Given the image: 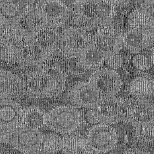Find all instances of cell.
<instances>
[{
	"mask_svg": "<svg viewBox=\"0 0 154 154\" xmlns=\"http://www.w3.org/2000/svg\"><path fill=\"white\" fill-rule=\"evenodd\" d=\"M66 78L67 73L61 66L47 62L23 75V89L30 97H54L64 90Z\"/></svg>",
	"mask_w": 154,
	"mask_h": 154,
	"instance_id": "6da1fadb",
	"label": "cell"
},
{
	"mask_svg": "<svg viewBox=\"0 0 154 154\" xmlns=\"http://www.w3.org/2000/svg\"><path fill=\"white\" fill-rule=\"evenodd\" d=\"M11 1H12V0H0V7L10 2Z\"/></svg>",
	"mask_w": 154,
	"mask_h": 154,
	"instance_id": "d590c367",
	"label": "cell"
},
{
	"mask_svg": "<svg viewBox=\"0 0 154 154\" xmlns=\"http://www.w3.org/2000/svg\"><path fill=\"white\" fill-rule=\"evenodd\" d=\"M19 78L10 71L0 69V99L14 95L19 88Z\"/></svg>",
	"mask_w": 154,
	"mask_h": 154,
	"instance_id": "44dd1931",
	"label": "cell"
},
{
	"mask_svg": "<svg viewBox=\"0 0 154 154\" xmlns=\"http://www.w3.org/2000/svg\"><path fill=\"white\" fill-rule=\"evenodd\" d=\"M116 8L123 7L128 5L131 0H108Z\"/></svg>",
	"mask_w": 154,
	"mask_h": 154,
	"instance_id": "1f68e13d",
	"label": "cell"
},
{
	"mask_svg": "<svg viewBox=\"0 0 154 154\" xmlns=\"http://www.w3.org/2000/svg\"><path fill=\"white\" fill-rule=\"evenodd\" d=\"M16 127L0 125V143H6L10 142Z\"/></svg>",
	"mask_w": 154,
	"mask_h": 154,
	"instance_id": "83f0119b",
	"label": "cell"
},
{
	"mask_svg": "<svg viewBox=\"0 0 154 154\" xmlns=\"http://www.w3.org/2000/svg\"><path fill=\"white\" fill-rule=\"evenodd\" d=\"M116 8L108 0H76L73 4V13L85 29L112 24Z\"/></svg>",
	"mask_w": 154,
	"mask_h": 154,
	"instance_id": "7a4b0ae2",
	"label": "cell"
},
{
	"mask_svg": "<svg viewBox=\"0 0 154 154\" xmlns=\"http://www.w3.org/2000/svg\"><path fill=\"white\" fill-rule=\"evenodd\" d=\"M105 62L110 69L116 70L121 67L123 63V59L118 53H113L109 55Z\"/></svg>",
	"mask_w": 154,
	"mask_h": 154,
	"instance_id": "f1b7e54d",
	"label": "cell"
},
{
	"mask_svg": "<svg viewBox=\"0 0 154 154\" xmlns=\"http://www.w3.org/2000/svg\"><path fill=\"white\" fill-rule=\"evenodd\" d=\"M92 37V42L101 49L112 52L113 46L117 37L116 30L111 25L100 26L97 27V30Z\"/></svg>",
	"mask_w": 154,
	"mask_h": 154,
	"instance_id": "d6986e66",
	"label": "cell"
},
{
	"mask_svg": "<svg viewBox=\"0 0 154 154\" xmlns=\"http://www.w3.org/2000/svg\"><path fill=\"white\" fill-rule=\"evenodd\" d=\"M48 27L58 29L70 17V10L61 0H38L34 7Z\"/></svg>",
	"mask_w": 154,
	"mask_h": 154,
	"instance_id": "8992f818",
	"label": "cell"
},
{
	"mask_svg": "<svg viewBox=\"0 0 154 154\" xmlns=\"http://www.w3.org/2000/svg\"><path fill=\"white\" fill-rule=\"evenodd\" d=\"M63 137L55 133L43 134L38 151L43 154H54L62 150Z\"/></svg>",
	"mask_w": 154,
	"mask_h": 154,
	"instance_id": "603a6c76",
	"label": "cell"
},
{
	"mask_svg": "<svg viewBox=\"0 0 154 154\" xmlns=\"http://www.w3.org/2000/svg\"><path fill=\"white\" fill-rule=\"evenodd\" d=\"M85 137L89 146L99 154L116 148L119 136L117 131L110 125L99 123L88 130Z\"/></svg>",
	"mask_w": 154,
	"mask_h": 154,
	"instance_id": "52a82bcc",
	"label": "cell"
},
{
	"mask_svg": "<svg viewBox=\"0 0 154 154\" xmlns=\"http://www.w3.org/2000/svg\"><path fill=\"white\" fill-rule=\"evenodd\" d=\"M151 44L149 29L130 28L120 33L116 38L113 53H119L122 48L132 54H138Z\"/></svg>",
	"mask_w": 154,
	"mask_h": 154,
	"instance_id": "9c48e42d",
	"label": "cell"
},
{
	"mask_svg": "<svg viewBox=\"0 0 154 154\" xmlns=\"http://www.w3.org/2000/svg\"><path fill=\"white\" fill-rule=\"evenodd\" d=\"M103 97L88 81H80L68 90L69 102L78 108L94 109Z\"/></svg>",
	"mask_w": 154,
	"mask_h": 154,
	"instance_id": "30bf717a",
	"label": "cell"
},
{
	"mask_svg": "<svg viewBox=\"0 0 154 154\" xmlns=\"http://www.w3.org/2000/svg\"><path fill=\"white\" fill-rule=\"evenodd\" d=\"M124 119L134 126L154 120V103L146 98L132 97L125 100Z\"/></svg>",
	"mask_w": 154,
	"mask_h": 154,
	"instance_id": "8fae6325",
	"label": "cell"
},
{
	"mask_svg": "<svg viewBox=\"0 0 154 154\" xmlns=\"http://www.w3.org/2000/svg\"><path fill=\"white\" fill-rule=\"evenodd\" d=\"M153 88H154V79H153Z\"/></svg>",
	"mask_w": 154,
	"mask_h": 154,
	"instance_id": "74e56055",
	"label": "cell"
},
{
	"mask_svg": "<svg viewBox=\"0 0 154 154\" xmlns=\"http://www.w3.org/2000/svg\"><path fill=\"white\" fill-rule=\"evenodd\" d=\"M128 92L133 97L146 98L154 94L153 79L146 77H137L128 84Z\"/></svg>",
	"mask_w": 154,
	"mask_h": 154,
	"instance_id": "ffe728a7",
	"label": "cell"
},
{
	"mask_svg": "<svg viewBox=\"0 0 154 154\" xmlns=\"http://www.w3.org/2000/svg\"><path fill=\"white\" fill-rule=\"evenodd\" d=\"M134 128V138L138 144L147 148L154 147V120Z\"/></svg>",
	"mask_w": 154,
	"mask_h": 154,
	"instance_id": "7402d4cb",
	"label": "cell"
},
{
	"mask_svg": "<svg viewBox=\"0 0 154 154\" xmlns=\"http://www.w3.org/2000/svg\"><path fill=\"white\" fill-rule=\"evenodd\" d=\"M109 154H118V153H109Z\"/></svg>",
	"mask_w": 154,
	"mask_h": 154,
	"instance_id": "f35d334b",
	"label": "cell"
},
{
	"mask_svg": "<svg viewBox=\"0 0 154 154\" xmlns=\"http://www.w3.org/2000/svg\"><path fill=\"white\" fill-rule=\"evenodd\" d=\"M35 42V34L24 28L20 22L0 21V46L16 47L22 51Z\"/></svg>",
	"mask_w": 154,
	"mask_h": 154,
	"instance_id": "5b68a950",
	"label": "cell"
},
{
	"mask_svg": "<svg viewBox=\"0 0 154 154\" xmlns=\"http://www.w3.org/2000/svg\"><path fill=\"white\" fill-rule=\"evenodd\" d=\"M82 123V116L72 105H58L46 114V126L63 135L75 132Z\"/></svg>",
	"mask_w": 154,
	"mask_h": 154,
	"instance_id": "3957f363",
	"label": "cell"
},
{
	"mask_svg": "<svg viewBox=\"0 0 154 154\" xmlns=\"http://www.w3.org/2000/svg\"><path fill=\"white\" fill-rule=\"evenodd\" d=\"M22 112L17 102L10 99L0 100V125L16 127L21 122Z\"/></svg>",
	"mask_w": 154,
	"mask_h": 154,
	"instance_id": "e0dca14e",
	"label": "cell"
},
{
	"mask_svg": "<svg viewBox=\"0 0 154 154\" xmlns=\"http://www.w3.org/2000/svg\"><path fill=\"white\" fill-rule=\"evenodd\" d=\"M141 8L148 17L152 26H154V0L144 1Z\"/></svg>",
	"mask_w": 154,
	"mask_h": 154,
	"instance_id": "f546056e",
	"label": "cell"
},
{
	"mask_svg": "<svg viewBox=\"0 0 154 154\" xmlns=\"http://www.w3.org/2000/svg\"><path fill=\"white\" fill-rule=\"evenodd\" d=\"M88 82L102 97L116 96L123 85L119 73L110 68H99L94 70L90 75Z\"/></svg>",
	"mask_w": 154,
	"mask_h": 154,
	"instance_id": "ba28073f",
	"label": "cell"
},
{
	"mask_svg": "<svg viewBox=\"0 0 154 154\" xmlns=\"http://www.w3.org/2000/svg\"><path fill=\"white\" fill-rule=\"evenodd\" d=\"M133 66L138 70L146 71L151 67L150 59L144 54H138L135 55L132 60Z\"/></svg>",
	"mask_w": 154,
	"mask_h": 154,
	"instance_id": "4316f807",
	"label": "cell"
},
{
	"mask_svg": "<svg viewBox=\"0 0 154 154\" xmlns=\"http://www.w3.org/2000/svg\"><path fill=\"white\" fill-rule=\"evenodd\" d=\"M22 50L10 46H0V63L8 66L21 64Z\"/></svg>",
	"mask_w": 154,
	"mask_h": 154,
	"instance_id": "cb8c5ba5",
	"label": "cell"
},
{
	"mask_svg": "<svg viewBox=\"0 0 154 154\" xmlns=\"http://www.w3.org/2000/svg\"><path fill=\"white\" fill-rule=\"evenodd\" d=\"M149 32L151 40L154 41V26L149 28Z\"/></svg>",
	"mask_w": 154,
	"mask_h": 154,
	"instance_id": "836d02e7",
	"label": "cell"
},
{
	"mask_svg": "<svg viewBox=\"0 0 154 154\" xmlns=\"http://www.w3.org/2000/svg\"><path fill=\"white\" fill-rule=\"evenodd\" d=\"M143 1H146V0H143Z\"/></svg>",
	"mask_w": 154,
	"mask_h": 154,
	"instance_id": "60d3db41",
	"label": "cell"
},
{
	"mask_svg": "<svg viewBox=\"0 0 154 154\" xmlns=\"http://www.w3.org/2000/svg\"><path fill=\"white\" fill-rule=\"evenodd\" d=\"M42 135L40 130L20 124L15 128L10 142L16 149L23 153L34 152L38 150Z\"/></svg>",
	"mask_w": 154,
	"mask_h": 154,
	"instance_id": "7c38bea8",
	"label": "cell"
},
{
	"mask_svg": "<svg viewBox=\"0 0 154 154\" xmlns=\"http://www.w3.org/2000/svg\"><path fill=\"white\" fill-rule=\"evenodd\" d=\"M150 60L151 63L154 65V48L152 49L150 55Z\"/></svg>",
	"mask_w": 154,
	"mask_h": 154,
	"instance_id": "e575fe53",
	"label": "cell"
},
{
	"mask_svg": "<svg viewBox=\"0 0 154 154\" xmlns=\"http://www.w3.org/2000/svg\"><path fill=\"white\" fill-rule=\"evenodd\" d=\"M125 100L116 96L103 97L95 108L100 123L111 125L124 119Z\"/></svg>",
	"mask_w": 154,
	"mask_h": 154,
	"instance_id": "4fadbf2b",
	"label": "cell"
},
{
	"mask_svg": "<svg viewBox=\"0 0 154 154\" xmlns=\"http://www.w3.org/2000/svg\"><path fill=\"white\" fill-rule=\"evenodd\" d=\"M128 24L130 28L149 29L153 26L141 8H137L129 14Z\"/></svg>",
	"mask_w": 154,
	"mask_h": 154,
	"instance_id": "d4e9b609",
	"label": "cell"
},
{
	"mask_svg": "<svg viewBox=\"0 0 154 154\" xmlns=\"http://www.w3.org/2000/svg\"><path fill=\"white\" fill-rule=\"evenodd\" d=\"M46 114L40 107L29 106L23 109L20 123L26 127L40 130L46 125Z\"/></svg>",
	"mask_w": 154,
	"mask_h": 154,
	"instance_id": "ac0fdd59",
	"label": "cell"
},
{
	"mask_svg": "<svg viewBox=\"0 0 154 154\" xmlns=\"http://www.w3.org/2000/svg\"><path fill=\"white\" fill-rule=\"evenodd\" d=\"M35 0H12L0 7V21L20 22L34 9Z\"/></svg>",
	"mask_w": 154,
	"mask_h": 154,
	"instance_id": "9a60e30c",
	"label": "cell"
},
{
	"mask_svg": "<svg viewBox=\"0 0 154 154\" xmlns=\"http://www.w3.org/2000/svg\"><path fill=\"white\" fill-rule=\"evenodd\" d=\"M84 117L86 121L90 124H92L94 125L100 123L99 115L95 108L87 109V111L85 113Z\"/></svg>",
	"mask_w": 154,
	"mask_h": 154,
	"instance_id": "4dcf8cb0",
	"label": "cell"
},
{
	"mask_svg": "<svg viewBox=\"0 0 154 154\" xmlns=\"http://www.w3.org/2000/svg\"><path fill=\"white\" fill-rule=\"evenodd\" d=\"M23 154H43V153H40V152H37L34 151V152H24V153Z\"/></svg>",
	"mask_w": 154,
	"mask_h": 154,
	"instance_id": "8d00e7d4",
	"label": "cell"
},
{
	"mask_svg": "<svg viewBox=\"0 0 154 154\" xmlns=\"http://www.w3.org/2000/svg\"><path fill=\"white\" fill-rule=\"evenodd\" d=\"M123 154H151L150 153L137 148H131L127 149Z\"/></svg>",
	"mask_w": 154,
	"mask_h": 154,
	"instance_id": "d6a6232c",
	"label": "cell"
},
{
	"mask_svg": "<svg viewBox=\"0 0 154 154\" xmlns=\"http://www.w3.org/2000/svg\"><path fill=\"white\" fill-rule=\"evenodd\" d=\"M25 18L27 29L33 34H35L48 27L43 18L35 9L31 10Z\"/></svg>",
	"mask_w": 154,
	"mask_h": 154,
	"instance_id": "484cf974",
	"label": "cell"
},
{
	"mask_svg": "<svg viewBox=\"0 0 154 154\" xmlns=\"http://www.w3.org/2000/svg\"><path fill=\"white\" fill-rule=\"evenodd\" d=\"M112 54V52L105 51L91 42L79 52L76 58V63L84 70H95L99 69Z\"/></svg>",
	"mask_w": 154,
	"mask_h": 154,
	"instance_id": "5bb4252c",
	"label": "cell"
},
{
	"mask_svg": "<svg viewBox=\"0 0 154 154\" xmlns=\"http://www.w3.org/2000/svg\"><path fill=\"white\" fill-rule=\"evenodd\" d=\"M91 42L92 37L85 28L69 26L60 33L58 51L66 58H75Z\"/></svg>",
	"mask_w": 154,
	"mask_h": 154,
	"instance_id": "277c9868",
	"label": "cell"
},
{
	"mask_svg": "<svg viewBox=\"0 0 154 154\" xmlns=\"http://www.w3.org/2000/svg\"><path fill=\"white\" fill-rule=\"evenodd\" d=\"M0 154H5V153H0Z\"/></svg>",
	"mask_w": 154,
	"mask_h": 154,
	"instance_id": "ab89813d",
	"label": "cell"
},
{
	"mask_svg": "<svg viewBox=\"0 0 154 154\" xmlns=\"http://www.w3.org/2000/svg\"><path fill=\"white\" fill-rule=\"evenodd\" d=\"M61 150L65 154H99L89 146L85 137L75 132L63 137Z\"/></svg>",
	"mask_w": 154,
	"mask_h": 154,
	"instance_id": "2e32d148",
	"label": "cell"
}]
</instances>
